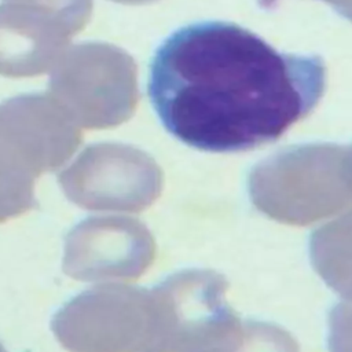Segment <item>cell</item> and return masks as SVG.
<instances>
[{
  "label": "cell",
  "instance_id": "cell-1",
  "mask_svg": "<svg viewBox=\"0 0 352 352\" xmlns=\"http://www.w3.org/2000/svg\"><path fill=\"white\" fill-rule=\"evenodd\" d=\"M319 56L285 54L228 22L173 32L155 51L147 92L165 129L204 151L253 150L279 139L319 103Z\"/></svg>",
  "mask_w": 352,
  "mask_h": 352
},
{
  "label": "cell",
  "instance_id": "cell-2",
  "mask_svg": "<svg viewBox=\"0 0 352 352\" xmlns=\"http://www.w3.org/2000/svg\"><path fill=\"white\" fill-rule=\"evenodd\" d=\"M81 139V128L48 92L0 102V223L36 206V179L60 168Z\"/></svg>",
  "mask_w": 352,
  "mask_h": 352
},
{
  "label": "cell",
  "instance_id": "cell-3",
  "mask_svg": "<svg viewBox=\"0 0 352 352\" xmlns=\"http://www.w3.org/2000/svg\"><path fill=\"white\" fill-rule=\"evenodd\" d=\"M250 194L268 217L309 226L352 205V155L307 148L275 158L253 172Z\"/></svg>",
  "mask_w": 352,
  "mask_h": 352
},
{
  "label": "cell",
  "instance_id": "cell-4",
  "mask_svg": "<svg viewBox=\"0 0 352 352\" xmlns=\"http://www.w3.org/2000/svg\"><path fill=\"white\" fill-rule=\"evenodd\" d=\"M157 319L153 290L109 283L66 302L51 327L70 352H144L155 334Z\"/></svg>",
  "mask_w": 352,
  "mask_h": 352
},
{
  "label": "cell",
  "instance_id": "cell-5",
  "mask_svg": "<svg viewBox=\"0 0 352 352\" xmlns=\"http://www.w3.org/2000/svg\"><path fill=\"white\" fill-rule=\"evenodd\" d=\"M48 94L80 128L113 126L135 102L132 60L114 45L78 43L51 67Z\"/></svg>",
  "mask_w": 352,
  "mask_h": 352
},
{
  "label": "cell",
  "instance_id": "cell-6",
  "mask_svg": "<svg viewBox=\"0 0 352 352\" xmlns=\"http://www.w3.org/2000/svg\"><path fill=\"white\" fill-rule=\"evenodd\" d=\"M227 280L210 270H186L153 289L157 330L144 352H217L234 320Z\"/></svg>",
  "mask_w": 352,
  "mask_h": 352
},
{
  "label": "cell",
  "instance_id": "cell-7",
  "mask_svg": "<svg viewBox=\"0 0 352 352\" xmlns=\"http://www.w3.org/2000/svg\"><path fill=\"white\" fill-rule=\"evenodd\" d=\"M91 12L92 0H0V74L51 70Z\"/></svg>",
  "mask_w": 352,
  "mask_h": 352
},
{
  "label": "cell",
  "instance_id": "cell-8",
  "mask_svg": "<svg viewBox=\"0 0 352 352\" xmlns=\"http://www.w3.org/2000/svg\"><path fill=\"white\" fill-rule=\"evenodd\" d=\"M73 204L88 210L140 212L158 197L161 172L144 153L117 143H94L60 172Z\"/></svg>",
  "mask_w": 352,
  "mask_h": 352
},
{
  "label": "cell",
  "instance_id": "cell-9",
  "mask_svg": "<svg viewBox=\"0 0 352 352\" xmlns=\"http://www.w3.org/2000/svg\"><path fill=\"white\" fill-rule=\"evenodd\" d=\"M154 257L155 241L143 223L124 216L88 217L65 239L63 271L85 282L136 279Z\"/></svg>",
  "mask_w": 352,
  "mask_h": 352
},
{
  "label": "cell",
  "instance_id": "cell-10",
  "mask_svg": "<svg viewBox=\"0 0 352 352\" xmlns=\"http://www.w3.org/2000/svg\"><path fill=\"white\" fill-rule=\"evenodd\" d=\"M309 256L326 285L352 301V212L311 234Z\"/></svg>",
  "mask_w": 352,
  "mask_h": 352
},
{
  "label": "cell",
  "instance_id": "cell-11",
  "mask_svg": "<svg viewBox=\"0 0 352 352\" xmlns=\"http://www.w3.org/2000/svg\"><path fill=\"white\" fill-rule=\"evenodd\" d=\"M219 352H300V348L293 336L276 324L238 318Z\"/></svg>",
  "mask_w": 352,
  "mask_h": 352
},
{
  "label": "cell",
  "instance_id": "cell-12",
  "mask_svg": "<svg viewBox=\"0 0 352 352\" xmlns=\"http://www.w3.org/2000/svg\"><path fill=\"white\" fill-rule=\"evenodd\" d=\"M329 351L352 352V301L338 302L330 311Z\"/></svg>",
  "mask_w": 352,
  "mask_h": 352
},
{
  "label": "cell",
  "instance_id": "cell-13",
  "mask_svg": "<svg viewBox=\"0 0 352 352\" xmlns=\"http://www.w3.org/2000/svg\"><path fill=\"white\" fill-rule=\"evenodd\" d=\"M0 352H7V351L3 348V345H1V344H0Z\"/></svg>",
  "mask_w": 352,
  "mask_h": 352
}]
</instances>
